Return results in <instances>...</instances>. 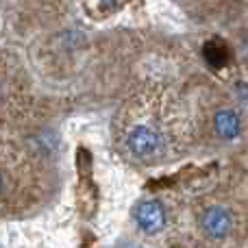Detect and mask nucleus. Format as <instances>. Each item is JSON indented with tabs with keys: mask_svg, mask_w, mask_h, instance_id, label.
<instances>
[{
	"mask_svg": "<svg viewBox=\"0 0 248 248\" xmlns=\"http://www.w3.org/2000/svg\"><path fill=\"white\" fill-rule=\"evenodd\" d=\"M128 150L133 153V157L140 159L144 163H153L157 161L163 155V140L157 131L148 126H135L128 133Z\"/></svg>",
	"mask_w": 248,
	"mask_h": 248,
	"instance_id": "1",
	"label": "nucleus"
},
{
	"mask_svg": "<svg viewBox=\"0 0 248 248\" xmlns=\"http://www.w3.org/2000/svg\"><path fill=\"white\" fill-rule=\"evenodd\" d=\"M198 227H201V231L205 233L207 237H211V240H222L233 229V216H231V211L224 209V207H218V205L209 207V209H205L201 214Z\"/></svg>",
	"mask_w": 248,
	"mask_h": 248,
	"instance_id": "2",
	"label": "nucleus"
},
{
	"mask_svg": "<svg viewBox=\"0 0 248 248\" xmlns=\"http://www.w3.org/2000/svg\"><path fill=\"white\" fill-rule=\"evenodd\" d=\"M135 216V224L146 233V235H155L166 227V209L159 201H141L133 209Z\"/></svg>",
	"mask_w": 248,
	"mask_h": 248,
	"instance_id": "3",
	"label": "nucleus"
},
{
	"mask_svg": "<svg viewBox=\"0 0 248 248\" xmlns=\"http://www.w3.org/2000/svg\"><path fill=\"white\" fill-rule=\"evenodd\" d=\"M214 128H216V135H218L220 140H224V141L235 140L242 131V120L235 111H231V109H222V111L216 113Z\"/></svg>",
	"mask_w": 248,
	"mask_h": 248,
	"instance_id": "4",
	"label": "nucleus"
},
{
	"mask_svg": "<svg viewBox=\"0 0 248 248\" xmlns=\"http://www.w3.org/2000/svg\"><path fill=\"white\" fill-rule=\"evenodd\" d=\"M205 57H207V61H209L214 68H220V65L227 63L229 52H227V48L218 42V39H214V42H209L205 46Z\"/></svg>",
	"mask_w": 248,
	"mask_h": 248,
	"instance_id": "5",
	"label": "nucleus"
},
{
	"mask_svg": "<svg viewBox=\"0 0 248 248\" xmlns=\"http://www.w3.org/2000/svg\"><path fill=\"white\" fill-rule=\"evenodd\" d=\"M103 4H107V7H116L118 4V0H100Z\"/></svg>",
	"mask_w": 248,
	"mask_h": 248,
	"instance_id": "6",
	"label": "nucleus"
}]
</instances>
